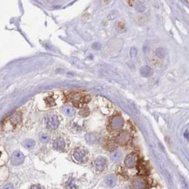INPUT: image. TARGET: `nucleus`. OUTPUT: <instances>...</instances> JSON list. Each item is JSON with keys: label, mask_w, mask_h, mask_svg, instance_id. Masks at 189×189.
Wrapping results in <instances>:
<instances>
[{"label": "nucleus", "mask_w": 189, "mask_h": 189, "mask_svg": "<svg viewBox=\"0 0 189 189\" xmlns=\"http://www.w3.org/2000/svg\"><path fill=\"white\" fill-rule=\"evenodd\" d=\"M123 125H124V120H123L122 117L117 115V116H114L111 119L110 127L113 131H119L123 127Z\"/></svg>", "instance_id": "nucleus-3"}, {"label": "nucleus", "mask_w": 189, "mask_h": 189, "mask_svg": "<svg viewBox=\"0 0 189 189\" xmlns=\"http://www.w3.org/2000/svg\"><path fill=\"white\" fill-rule=\"evenodd\" d=\"M156 55L160 58H163L166 55V52H165V50L163 48H158L156 50Z\"/></svg>", "instance_id": "nucleus-20"}, {"label": "nucleus", "mask_w": 189, "mask_h": 189, "mask_svg": "<svg viewBox=\"0 0 189 189\" xmlns=\"http://www.w3.org/2000/svg\"><path fill=\"white\" fill-rule=\"evenodd\" d=\"M107 160L103 158V157H100V158H98L96 159L94 161H93V166L95 167V169L99 172H102L106 169L107 167Z\"/></svg>", "instance_id": "nucleus-5"}, {"label": "nucleus", "mask_w": 189, "mask_h": 189, "mask_svg": "<svg viewBox=\"0 0 189 189\" xmlns=\"http://www.w3.org/2000/svg\"><path fill=\"white\" fill-rule=\"evenodd\" d=\"M53 148L57 151H63L66 148V142L62 138H58L53 142Z\"/></svg>", "instance_id": "nucleus-9"}, {"label": "nucleus", "mask_w": 189, "mask_h": 189, "mask_svg": "<svg viewBox=\"0 0 189 189\" xmlns=\"http://www.w3.org/2000/svg\"><path fill=\"white\" fill-rule=\"evenodd\" d=\"M135 9H136L138 11L142 12V11H145V5H143V3H141L140 1H137V2L135 3Z\"/></svg>", "instance_id": "nucleus-17"}, {"label": "nucleus", "mask_w": 189, "mask_h": 189, "mask_svg": "<svg viewBox=\"0 0 189 189\" xmlns=\"http://www.w3.org/2000/svg\"><path fill=\"white\" fill-rule=\"evenodd\" d=\"M46 127L50 130H55L57 129L58 125V119L56 115H51L49 116L46 120Z\"/></svg>", "instance_id": "nucleus-4"}, {"label": "nucleus", "mask_w": 189, "mask_h": 189, "mask_svg": "<svg viewBox=\"0 0 189 189\" xmlns=\"http://www.w3.org/2000/svg\"><path fill=\"white\" fill-rule=\"evenodd\" d=\"M140 74L145 78H149L153 74V71L149 66H143L140 68Z\"/></svg>", "instance_id": "nucleus-11"}, {"label": "nucleus", "mask_w": 189, "mask_h": 189, "mask_svg": "<svg viewBox=\"0 0 189 189\" xmlns=\"http://www.w3.org/2000/svg\"><path fill=\"white\" fill-rule=\"evenodd\" d=\"M86 139L90 144H94L95 142H97V136L92 133H88L86 135Z\"/></svg>", "instance_id": "nucleus-15"}, {"label": "nucleus", "mask_w": 189, "mask_h": 189, "mask_svg": "<svg viewBox=\"0 0 189 189\" xmlns=\"http://www.w3.org/2000/svg\"><path fill=\"white\" fill-rule=\"evenodd\" d=\"M122 158V153L118 151V152H115L113 154L111 155V160L113 162V163H117L119 162Z\"/></svg>", "instance_id": "nucleus-13"}, {"label": "nucleus", "mask_w": 189, "mask_h": 189, "mask_svg": "<svg viewBox=\"0 0 189 189\" xmlns=\"http://www.w3.org/2000/svg\"><path fill=\"white\" fill-rule=\"evenodd\" d=\"M40 139H41L42 142L46 143V142L49 141V136H48L47 134H44V133H43V134L40 135Z\"/></svg>", "instance_id": "nucleus-22"}, {"label": "nucleus", "mask_w": 189, "mask_h": 189, "mask_svg": "<svg viewBox=\"0 0 189 189\" xmlns=\"http://www.w3.org/2000/svg\"><path fill=\"white\" fill-rule=\"evenodd\" d=\"M138 169H139V174L141 175H146L149 174V166L147 163L145 162H141L138 166Z\"/></svg>", "instance_id": "nucleus-10"}, {"label": "nucleus", "mask_w": 189, "mask_h": 189, "mask_svg": "<svg viewBox=\"0 0 189 189\" xmlns=\"http://www.w3.org/2000/svg\"><path fill=\"white\" fill-rule=\"evenodd\" d=\"M34 145H35V142L32 139H25L24 141V146H25V148H27V149L32 148L33 146H34Z\"/></svg>", "instance_id": "nucleus-16"}, {"label": "nucleus", "mask_w": 189, "mask_h": 189, "mask_svg": "<svg viewBox=\"0 0 189 189\" xmlns=\"http://www.w3.org/2000/svg\"><path fill=\"white\" fill-rule=\"evenodd\" d=\"M92 48L96 49V50H99L101 48V45L99 43H95V44L92 45Z\"/></svg>", "instance_id": "nucleus-24"}, {"label": "nucleus", "mask_w": 189, "mask_h": 189, "mask_svg": "<svg viewBox=\"0 0 189 189\" xmlns=\"http://www.w3.org/2000/svg\"><path fill=\"white\" fill-rule=\"evenodd\" d=\"M186 138L188 139V131H187V130H186Z\"/></svg>", "instance_id": "nucleus-26"}, {"label": "nucleus", "mask_w": 189, "mask_h": 189, "mask_svg": "<svg viewBox=\"0 0 189 189\" xmlns=\"http://www.w3.org/2000/svg\"><path fill=\"white\" fill-rule=\"evenodd\" d=\"M132 186L133 188H145L146 186V182L145 179L141 177L134 178L132 181Z\"/></svg>", "instance_id": "nucleus-8"}, {"label": "nucleus", "mask_w": 189, "mask_h": 189, "mask_svg": "<svg viewBox=\"0 0 189 189\" xmlns=\"http://www.w3.org/2000/svg\"><path fill=\"white\" fill-rule=\"evenodd\" d=\"M46 103L49 105L50 107H52V106H54L55 105V102H54V99L52 98V97H48L47 99H46Z\"/></svg>", "instance_id": "nucleus-23"}, {"label": "nucleus", "mask_w": 189, "mask_h": 189, "mask_svg": "<svg viewBox=\"0 0 189 189\" xmlns=\"http://www.w3.org/2000/svg\"><path fill=\"white\" fill-rule=\"evenodd\" d=\"M104 1H106V0H104ZM109 1H110V0H107V2H109Z\"/></svg>", "instance_id": "nucleus-27"}, {"label": "nucleus", "mask_w": 189, "mask_h": 189, "mask_svg": "<svg viewBox=\"0 0 189 189\" xmlns=\"http://www.w3.org/2000/svg\"><path fill=\"white\" fill-rule=\"evenodd\" d=\"M79 114H80L82 117H86V116H88V115H89V110H88V108H86V107L82 108V109L80 110V112H79Z\"/></svg>", "instance_id": "nucleus-21"}, {"label": "nucleus", "mask_w": 189, "mask_h": 189, "mask_svg": "<svg viewBox=\"0 0 189 189\" xmlns=\"http://www.w3.org/2000/svg\"><path fill=\"white\" fill-rule=\"evenodd\" d=\"M25 160V156L20 151H15L11 156V162L13 165H20Z\"/></svg>", "instance_id": "nucleus-7"}, {"label": "nucleus", "mask_w": 189, "mask_h": 189, "mask_svg": "<svg viewBox=\"0 0 189 189\" xmlns=\"http://www.w3.org/2000/svg\"><path fill=\"white\" fill-rule=\"evenodd\" d=\"M106 183L109 186H113L116 183V178L113 174H109L106 177Z\"/></svg>", "instance_id": "nucleus-12"}, {"label": "nucleus", "mask_w": 189, "mask_h": 189, "mask_svg": "<svg viewBox=\"0 0 189 189\" xmlns=\"http://www.w3.org/2000/svg\"><path fill=\"white\" fill-rule=\"evenodd\" d=\"M136 54H137V50H136L135 48H132V51H131V55H132V57H134Z\"/></svg>", "instance_id": "nucleus-25"}, {"label": "nucleus", "mask_w": 189, "mask_h": 189, "mask_svg": "<svg viewBox=\"0 0 189 189\" xmlns=\"http://www.w3.org/2000/svg\"><path fill=\"white\" fill-rule=\"evenodd\" d=\"M137 161H138L137 156L134 153H131L125 157V166L129 167V168H132V167H134L137 165Z\"/></svg>", "instance_id": "nucleus-6"}, {"label": "nucleus", "mask_w": 189, "mask_h": 189, "mask_svg": "<svg viewBox=\"0 0 189 189\" xmlns=\"http://www.w3.org/2000/svg\"><path fill=\"white\" fill-rule=\"evenodd\" d=\"M132 140V135L127 132H122L116 137V143L121 145H125Z\"/></svg>", "instance_id": "nucleus-2"}, {"label": "nucleus", "mask_w": 189, "mask_h": 189, "mask_svg": "<svg viewBox=\"0 0 189 189\" xmlns=\"http://www.w3.org/2000/svg\"><path fill=\"white\" fill-rule=\"evenodd\" d=\"M0 155H1V152H0Z\"/></svg>", "instance_id": "nucleus-28"}, {"label": "nucleus", "mask_w": 189, "mask_h": 189, "mask_svg": "<svg viewBox=\"0 0 189 189\" xmlns=\"http://www.w3.org/2000/svg\"><path fill=\"white\" fill-rule=\"evenodd\" d=\"M64 113L67 115V116H72L75 113V111L72 107H64Z\"/></svg>", "instance_id": "nucleus-18"}, {"label": "nucleus", "mask_w": 189, "mask_h": 189, "mask_svg": "<svg viewBox=\"0 0 189 189\" xmlns=\"http://www.w3.org/2000/svg\"><path fill=\"white\" fill-rule=\"evenodd\" d=\"M107 148L109 151H114L117 148V144L114 141H109L107 145Z\"/></svg>", "instance_id": "nucleus-19"}, {"label": "nucleus", "mask_w": 189, "mask_h": 189, "mask_svg": "<svg viewBox=\"0 0 189 189\" xmlns=\"http://www.w3.org/2000/svg\"><path fill=\"white\" fill-rule=\"evenodd\" d=\"M21 121V115L20 113H14L11 117V122L13 124V125H17L19 122Z\"/></svg>", "instance_id": "nucleus-14"}, {"label": "nucleus", "mask_w": 189, "mask_h": 189, "mask_svg": "<svg viewBox=\"0 0 189 189\" xmlns=\"http://www.w3.org/2000/svg\"><path fill=\"white\" fill-rule=\"evenodd\" d=\"M73 158L79 163H86L88 160V153L85 149H77L73 153Z\"/></svg>", "instance_id": "nucleus-1"}]
</instances>
